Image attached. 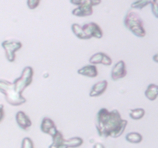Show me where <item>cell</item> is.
Listing matches in <instances>:
<instances>
[{
    "label": "cell",
    "instance_id": "obj_8",
    "mask_svg": "<svg viewBox=\"0 0 158 148\" xmlns=\"http://www.w3.org/2000/svg\"><path fill=\"white\" fill-rule=\"evenodd\" d=\"M89 63L93 65L103 64L105 66H110L112 64V60L109 56L104 52H97L94 54L89 60Z\"/></svg>",
    "mask_w": 158,
    "mask_h": 148
},
{
    "label": "cell",
    "instance_id": "obj_4",
    "mask_svg": "<svg viewBox=\"0 0 158 148\" xmlns=\"http://www.w3.org/2000/svg\"><path fill=\"white\" fill-rule=\"evenodd\" d=\"M100 2V0H72L70 3L78 6L72 11V14L78 17L89 16L93 14V6H97Z\"/></svg>",
    "mask_w": 158,
    "mask_h": 148
},
{
    "label": "cell",
    "instance_id": "obj_10",
    "mask_svg": "<svg viewBox=\"0 0 158 148\" xmlns=\"http://www.w3.org/2000/svg\"><path fill=\"white\" fill-rule=\"evenodd\" d=\"M15 120H16V123L19 126L24 130H27L28 128L30 127L32 125L31 120L23 111H19L16 113Z\"/></svg>",
    "mask_w": 158,
    "mask_h": 148
},
{
    "label": "cell",
    "instance_id": "obj_7",
    "mask_svg": "<svg viewBox=\"0 0 158 148\" xmlns=\"http://www.w3.org/2000/svg\"><path fill=\"white\" fill-rule=\"evenodd\" d=\"M127 73V72L125 63L123 60H120L117 62L113 67L111 71V78L113 80L116 81L126 76Z\"/></svg>",
    "mask_w": 158,
    "mask_h": 148
},
{
    "label": "cell",
    "instance_id": "obj_24",
    "mask_svg": "<svg viewBox=\"0 0 158 148\" xmlns=\"http://www.w3.org/2000/svg\"><path fill=\"white\" fill-rule=\"evenodd\" d=\"M94 148H105L104 145L101 143H97L94 144Z\"/></svg>",
    "mask_w": 158,
    "mask_h": 148
},
{
    "label": "cell",
    "instance_id": "obj_9",
    "mask_svg": "<svg viewBox=\"0 0 158 148\" xmlns=\"http://www.w3.org/2000/svg\"><path fill=\"white\" fill-rule=\"evenodd\" d=\"M40 129L43 133L49 134L51 137L55 135L57 131H58L53 120H52L49 117H44L43 119Z\"/></svg>",
    "mask_w": 158,
    "mask_h": 148
},
{
    "label": "cell",
    "instance_id": "obj_14",
    "mask_svg": "<svg viewBox=\"0 0 158 148\" xmlns=\"http://www.w3.org/2000/svg\"><path fill=\"white\" fill-rule=\"evenodd\" d=\"M158 95L157 86L156 84H150L145 90V96L149 100L154 101L157 99Z\"/></svg>",
    "mask_w": 158,
    "mask_h": 148
},
{
    "label": "cell",
    "instance_id": "obj_18",
    "mask_svg": "<svg viewBox=\"0 0 158 148\" xmlns=\"http://www.w3.org/2000/svg\"><path fill=\"white\" fill-rule=\"evenodd\" d=\"M145 115V110L143 108H137V109L130 110V117L133 120H140Z\"/></svg>",
    "mask_w": 158,
    "mask_h": 148
},
{
    "label": "cell",
    "instance_id": "obj_6",
    "mask_svg": "<svg viewBox=\"0 0 158 148\" xmlns=\"http://www.w3.org/2000/svg\"><path fill=\"white\" fill-rule=\"evenodd\" d=\"M82 29L89 39L93 38V37L97 39H101L103 37V31H102L101 28L99 26V25L96 23H86L84 26H82Z\"/></svg>",
    "mask_w": 158,
    "mask_h": 148
},
{
    "label": "cell",
    "instance_id": "obj_1",
    "mask_svg": "<svg viewBox=\"0 0 158 148\" xmlns=\"http://www.w3.org/2000/svg\"><path fill=\"white\" fill-rule=\"evenodd\" d=\"M32 77L33 69L31 66H26L23 69L21 76L13 83L0 80V92L5 96L9 104L16 106L26 103V100L22 95V92L31 84Z\"/></svg>",
    "mask_w": 158,
    "mask_h": 148
},
{
    "label": "cell",
    "instance_id": "obj_2",
    "mask_svg": "<svg viewBox=\"0 0 158 148\" xmlns=\"http://www.w3.org/2000/svg\"><path fill=\"white\" fill-rule=\"evenodd\" d=\"M127 123V120L122 119L117 109L109 111L102 108L97 114L96 127L101 137H119L123 134Z\"/></svg>",
    "mask_w": 158,
    "mask_h": 148
},
{
    "label": "cell",
    "instance_id": "obj_16",
    "mask_svg": "<svg viewBox=\"0 0 158 148\" xmlns=\"http://www.w3.org/2000/svg\"><path fill=\"white\" fill-rule=\"evenodd\" d=\"M71 29H72V31L74 33V35L77 38L80 39H89V37L86 35L84 31L82 29V26H80V25L77 24V23H74L71 26Z\"/></svg>",
    "mask_w": 158,
    "mask_h": 148
},
{
    "label": "cell",
    "instance_id": "obj_13",
    "mask_svg": "<svg viewBox=\"0 0 158 148\" xmlns=\"http://www.w3.org/2000/svg\"><path fill=\"white\" fill-rule=\"evenodd\" d=\"M52 143L49 145V148H64L63 143H64L65 139L63 138V136L60 131H57L56 134L52 137Z\"/></svg>",
    "mask_w": 158,
    "mask_h": 148
},
{
    "label": "cell",
    "instance_id": "obj_19",
    "mask_svg": "<svg viewBox=\"0 0 158 148\" xmlns=\"http://www.w3.org/2000/svg\"><path fill=\"white\" fill-rule=\"evenodd\" d=\"M151 1L150 0H141V1H136L131 4V8L132 9H142L144 7H146L148 5L151 4Z\"/></svg>",
    "mask_w": 158,
    "mask_h": 148
},
{
    "label": "cell",
    "instance_id": "obj_15",
    "mask_svg": "<svg viewBox=\"0 0 158 148\" xmlns=\"http://www.w3.org/2000/svg\"><path fill=\"white\" fill-rule=\"evenodd\" d=\"M83 143V140L81 137H73L68 140H65L63 143L64 148L69 147H78Z\"/></svg>",
    "mask_w": 158,
    "mask_h": 148
},
{
    "label": "cell",
    "instance_id": "obj_25",
    "mask_svg": "<svg viewBox=\"0 0 158 148\" xmlns=\"http://www.w3.org/2000/svg\"><path fill=\"white\" fill-rule=\"evenodd\" d=\"M157 54H155V55L154 56V57H153V60H154V62H155V63H157L158 62V60H157Z\"/></svg>",
    "mask_w": 158,
    "mask_h": 148
},
{
    "label": "cell",
    "instance_id": "obj_12",
    "mask_svg": "<svg viewBox=\"0 0 158 148\" xmlns=\"http://www.w3.org/2000/svg\"><path fill=\"white\" fill-rule=\"evenodd\" d=\"M77 72L80 75L90 77V78H94L98 76V71H97V66L95 65H87V66H83L78 69Z\"/></svg>",
    "mask_w": 158,
    "mask_h": 148
},
{
    "label": "cell",
    "instance_id": "obj_11",
    "mask_svg": "<svg viewBox=\"0 0 158 148\" xmlns=\"http://www.w3.org/2000/svg\"><path fill=\"white\" fill-rule=\"evenodd\" d=\"M107 86L108 83L106 80H102V81L95 83L93 86L90 92H89V97H96L103 94L105 91H106V88H107Z\"/></svg>",
    "mask_w": 158,
    "mask_h": 148
},
{
    "label": "cell",
    "instance_id": "obj_3",
    "mask_svg": "<svg viewBox=\"0 0 158 148\" xmlns=\"http://www.w3.org/2000/svg\"><path fill=\"white\" fill-rule=\"evenodd\" d=\"M124 26L133 34L137 37L143 38L146 35V31L143 27V20L137 12L129 10L124 18Z\"/></svg>",
    "mask_w": 158,
    "mask_h": 148
},
{
    "label": "cell",
    "instance_id": "obj_21",
    "mask_svg": "<svg viewBox=\"0 0 158 148\" xmlns=\"http://www.w3.org/2000/svg\"><path fill=\"white\" fill-rule=\"evenodd\" d=\"M151 9H152V12L154 13V16L156 18H158V9H157V6H158V2L157 0H154V1H151Z\"/></svg>",
    "mask_w": 158,
    "mask_h": 148
},
{
    "label": "cell",
    "instance_id": "obj_17",
    "mask_svg": "<svg viewBox=\"0 0 158 148\" xmlns=\"http://www.w3.org/2000/svg\"><path fill=\"white\" fill-rule=\"evenodd\" d=\"M125 139L131 143H140L143 140V137L139 133L131 132L126 136Z\"/></svg>",
    "mask_w": 158,
    "mask_h": 148
},
{
    "label": "cell",
    "instance_id": "obj_5",
    "mask_svg": "<svg viewBox=\"0 0 158 148\" xmlns=\"http://www.w3.org/2000/svg\"><path fill=\"white\" fill-rule=\"evenodd\" d=\"M2 46L4 49L7 60L12 63L15 60V52L23 47V43L16 39H7L2 43Z\"/></svg>",
    "mask_w": 158,
    "mask_h": 148
},
{
    "label": "cell",
    "instance_id": "obj_22",
    "mask_svg": "<svg viewBox=\"0 0 158 148\" xmlns=\"http://www.w3.org/2000/svg\"><path fill=\"white\" fill-rule=\"evenodd\" d=\"M40 3V0H29L27 1V6L30 9H34L39 6Z\"/></svg>",
    "mask_w": 158,
    "mask_h": 148
},
{
    "label": "cell",
    "instance_id": "obj_23",
    "mask_svg": "<svg viewBox=\"0 0 158 148\" xmlns=\"http://www.w3.org/2000/svg\"><path fill=\"white\" fill-rule=\"evenodd\" d=\"M5 116L4 112V106L2 104H0V122L3 120Z\"/></svg>",
    "mask_w": 158,
    "mask_h": 148
},
{
    "label": "cell",
    "instance_id": "obj_20",
    "mask_svg": "<svg viewBox=\"0 0 158 148\" xmlns=\"http://www.w3.org/2000/svg\"><path fill=\"white\" fill-rule=\"evenodd\" d=\"M21 148H34L33 142L29 137H25L22 141Z\"/></svg>",
    "mask_w": 158,
    "mask_h": 148
}]
</instances>
